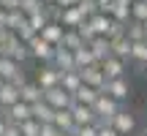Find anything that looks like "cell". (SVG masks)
I'll list each match as a JSON object with an SVG mask.
<instances>
[{"instance_id": "cell-1", "label": "cell", "mask_w": 147, "mask_h": 136, "mask_svg": "<svg viewBox=\"0 0 147 136\" xmlns=\"http://www.w3.org/2000/svg\"><path fill=\"white\" fill-rule=\"evenodd\" d=\"M93 112H95V117H98V123H112L123 109H120V101H115L106 93H101L98 101H95V106H93Z\"/></svg>"}, {"instance_id": "cell-2", "label": "cell", "mask_w": 147, "mask_h": 136, "mask_svg": "<svg viewBox=\"0 0 147 136\" xmlns=\"http://www.w3.org/2000/svg\"><path fill=\"white\" fill-rule=\"evenodd\" d=\"M27 49H30V57L41 60V63H52V60H55V52H57V49H55L52 44H47L41 36L33 38V41L27 44Z\"/></svg>"}, {"instance_id": "cell-3", "label": "cell", "mask_w": 147, "mask_h": 136, "mask_svg": "<svg viewBox=\"0 0 147 136\" xmlns=\"http://www.w3.org/2000/svg\"><path fill=\"white\" fill-rule=\"evenodd\" d=\"M44 101H47L55 112H63V109H71L74 106V95H68L63 87H55V90H49V93H44Z\"/></svg>"}, {"instance_id": "cell-4", "label": "cell", "mask_w": 147, "mask_h": 136, "mask_svg": "<svg viewBox=\"0 0 147 136\" xmlns=\"http://www.w3.org/2000/svg\"><path fill=\"white\" fill-rule=\"evenodd\" d=\"M79 76H82V82L87 84V87H93V90H98V93H104V87H106V76H104V71H101V63L84 68V71H79Z\"/></svg>"}, {"instance_id": "cell-5", "label": "cell", "mask_w": 147, "mask_h": 136, "mask_svg": "<svg viewBox=\"0 0 147 136\" xmlns=\"http://www.w3.org/2000/svg\"><path fill=\"white\" fill-rule=\"evenodd\" d=\"M36 84L44 90V93H49V90L60 87V71H57L55 65H47V68H41V71L36 73Z\"/></svg>"}, {"instance_id": "cell-6", "label": "cell", "mask_w": 147, "mask_h": 136, "mask_svg": "<svg viewBox=\"0 0 147 136\" xmlns=\"http://www.w3.org/2000/svg\"><path fill=\"white\" fill-rule=\"evenodd\" d=\"M3 117L11 123V125H22V123H27V120H33V106H27L25 101H19L16 106H11V109H5L3 112Z\"/></svg>"}, {"instance_id": "cell-7", "label": "cell", "mask_w": 147, "mask_h": 136, "mask_svg": "<svg viewBox=\"0 0 147 136\" xmlns=\"http://www.w3.org/2000/svg\"><path fill=\"white\" fill-rule=\"evenodd\" d=\"M101 71H104V76H106V82H115V79H123V73H125V60H120V57H106L104 63H101Z\"/></svg>"}, {"instance_id": "cell-8", "label": "cell", "mask_w": 147, "mask_h": 136, "mask_svg": "<svg viewBox=\"0 0 147 136\" xmlns=\"http://www.w3.org/2000/svg\"><path fill=\"white\" fill-rule=\"evenodd\" d=\"M57 22L65 27V30H79L87 19L82 16V11H79V8H60V19Z\"/></svg>"}, {"instance_id": "cell-9", "label": "cell", "mask_w": 147, "mask_h": 136, "mask_svg": "<svg viewBox=\"0 0 147 136\" xmlns=\"http://www.w3.org/2000/svg\"><path fill=\"white\" fill-rule=\"evenodd\" d=\"M71 112H74V120H76V128L98 125V117H95L93 106H79V104H74V106H71Z\"/></svg>"}, {"instance_id": "cell-10", "label": "cell", "mask_w": 147, "mask_h": 136, "mask_svg": "<svg viewBox=\"0 0 147 136\" xmlns=\"http://www.w3.org/2000/svg\"><path fill=\"white\" fill-rule=\"evenodd\" d=\"M19 101H22V90L16 87V84L5 82V84H3V90H0V106H3V112H5V109H11V106H16Z\"/></svg>"}, {"instance_id": "cell-11", "label": "cell", "mask_w": 147, "mask_h": 136, "mask_svg": "<svg viewBox=\"0 0 147 136\" xmlns=\"http://www.w3.org/2000/svg\"><path fill=\"white\" fill-rule=\"evenodd\" d=\"M55 68H57L60 73H68V71H76V60H74V52H68V49L57 46V52H55Z\"/></svg>"}, {"instance_id": "cell-12", "label": "cell", "mask_w": 147, "mask_h": 136, "mask_svg": "<svg viewBox=\"0 0 147 136\" xmlns=\"http://www.w3.org/2000/svg\"><path fill=\"white\" fill-rule=\"evenodd\" d=\"M63 36H65V27L60 25V22H49V25L41 30V38H44L47 44H52L55 49H57L60 44H63Z\"/></svg>"}, {"instance_id": "cell-13", "label": "cell", "mask_w": 147, "mask_h": 136, "mask_svg": "<svg viewBox=\"0 0 147 136\" xmlns=\"http://www.w3.org/2000/svg\"><path fill=\"white\" fill-rule=\"evenodd\" d=\"M87 46H90V52L95 55V60H98V63H104L106 57H112V44H109V38H104V36L93 38Z\"/></svg>"}, {"instance_id": "cell-14", "label": "cell", "mask_w": 147, "mask_h": 136, "mask_svg": "<svg viewBox=\"0 0 147 136\" xmlns=\"http://www.w3.org/2000/svg\"><path fill=\"white\" fill-rule=\"evenodd\" d=\"M104 93L109 95V98H115V101H125L128 93H131V87H128L125 79H115V82H106Z\"/></svg>"}, {"instance_id": "cell-15", "label": "cell", "mask_w": 147, "mask_h": 136, "mask_svg": "<svg viewBox=\"0 0 147 136\" xmlns=\"http://www.w3.org/2000/svg\"><path fill=\"white\" fill-rule=\"evenodd\" d=\"M112 128H115L120 136H125V133H131L134 128H136V120H134V114H128V112H120V114L115 117V120L109 123Z\"/></svg>"}, {"instance_id": "cell-16", "label": "cell", "mask_w": 147, "mask_h": 136, "mask_svg": "<svg viewBox=\"0 0 147 136\" xmlns=\"http://www.w3.org/2000/svg\"><path fill=\"white\" fill-rule=\"evenodd\" d=\"M82 76H79V71H68V73H60V87L65 90L68 95H76L79 87H82Z\"/></svg>"}, {"instance_id": "cell-17", "label": "cell", "mask_w": 147, "mask_h": 136, "mask_svg": "<svg viewBox=\"0 0 147 136\" xmlns=\"http://www.w3.org/2000/svg\"><path fill=\"white\" fill-rule=\"evenodd\" d=\"M55 125H57L60 133H74L76 131V120H74V112L71 109H63L55 114Z\"/></svg>"}, {"instance_id": "cell-18", "label": "cell", "mask_w": 147, "mask_h": 136, "mask_svg": "<svg viewBox=\"0 0 147 136\" xmlns=\"http://www.w3.org/2000/svg\"><path fill=\"white\" fill-rule=\"evenodd\" d=\"M55 114H57V112H55L52 106L47 104V101H41V104L33 106V120L41 123V125H49V123H55Z\"/></svg>"}, {"instance_id": "cell-19", "label": "cell", "mask_w": 147, "mask_h": 136, "mask_svg": "<svg viewBox=\"0 0 147 136\" xmlns=\"http://www.w3.org/2000/svg\"><path fill=\"white\" fill-rule=\"evenodd\" d=\"M22 101H25L27 106H36V104H41V101H44V90L38 87L36 82H27L25 87H22Z\"/></svg>"}, {"instance_id": "cell-20", "label": "cell", "mask_w": 147, "mask_h": 136, "mask_svg": "<svg viewBox=\"0 0 147 136\" xmlns=\"http://www.w3.org/2000/svg\"><path fill=\"white\" fill-rule=\"evenodd\" d=\"M19 73H22V71H19V63H16V60L0 57V79H3V82H14Z\"/></svg>"}, {"instance_id": "cell-21", "label": "cell", "mask_w": 147, "mask_h": 136, "mask_svg": "<svg viewBox=\"0 0 147 136\" xmlns=\"http://www.w3.org/2000/svg\"><path fill=\"white\" fill-rule=\"evenodd\" d=\"M90 25H93V30H95V36H109V30H112V25H115V19L112 16H106V14H95V16H90Z\"/></svg>"}, {"instance_id": "cell-22", "label": "cell", "mask_w": 147, "mask_h": 136, "mask_svg": "<svg viewBox=\"0 0 147 136\" xmlns=\"http://www.w3.org/2000/svg\"><path fill=\"white\" fill-rule=\"evenodd\" d=\"M98 90H93V87H87V84H82L79 87V93L74 95V104H79V106H95V101H98Z\"/></svg>"}, {"instance_id": "cell-23", "label": "cell", "mask_w": 147, "mask_h": 136, "mask_svg": "<svg viewBox=\"0 0 147 136\" xmlns=\"http://www.w3.org/2000/svg\"><path fill=\"white\" fill-rule=\"evenodd\" d=\"M74 60H76V71H84V68H90V65H98V60L90 52V46H82L79 52H74Z\"/></svg>"}, {"instance_id": "cell-24", "label": "cell", "mask_w": 147, "mask_h": 136, "mask_svg": "<svg viewBox=\"0 0 147 136\" xmlns=\"http://www.w3.org/2000/svg\"><path fill=\"white\" fill-rule=\"evenodd\" d=\"M63 49H68V52H79L82 46H87V44L82 41V36H79L76 30H65V36H63V44H60Z\"/></svg>"}, {"instance_id": "cell-25", "label": "cell", "mask_w": 147, "mask_h": 136, "mask_svg": "<svg viewBox=\"0 0 147 136\" xmlns=\"http://www.w3.org/2000/svg\"><path fill=\"white\" fill-rule=\"evenodd\" d=\"M125 38L131 44H139V41H147V33H144V25L139 22H128L125 25Z\"/></svg>"}, {"instance_id": "cell-26", "label": "cell", "mask_w": 147, "mask_h": 136, "mask_svg": "<svg viewBox=\"0 0 147 136\" xmlns=\"http://www.w3.org/2000/svg\"><path fill=\"white\" fill-rule=\"evenodd\" d=\"M19 11L25 16H36L41 11H47V3L44 0H19Z\"/></svg>"}, {"instance_id": "cell-27", "label": "cell", "mask_w": 147, "mask_h": 136, "mask_svg": "<svg viewBox=\"0 0 147 136\" xmlns=\"http://www.w3.org/2000/svg\"><path fill=\"white\" fill-rule=\"evenodd\" d=\"M131 49H134V44L128 41V38H120V41L112 44V55L120 57V60H131Z\"/></svg>"}, {"instance_id": "cell-28", "label": "cell", "mask_w": 147, "mask_h": 136, "mask_svg": "<svg viewBox=\"0 0 147 136\" xmlns=\"http://www.w3.org/2000/svg\"><path fill=\"white\" fill-rule=\"evenodd\" d=\"M131 22L147 25V0H136V3L131 5Z\"/></svg>"}, {"instance_id": "cell-29", "label": "cell", "mask_w": 147, "mask_h": 136, "mask_svg": "<svg viewBox=\"0 0 147 136\" xmlns=\"http://www.w3.org/2000/svg\"><path fill=\"white\" fill-rule=\"evenodd\" d=\"M115 3H117V0H115ZM112 19L120 22V25H128V22H131V5L117 3V5H115V14H112Z\"/></svg>"}, {"instance_id": "cell-30", "label": "cell", "mask_w": 147, "mask_h": 136, "mask_svg": "<svg viewBox=\"0 0 147 136\" xmlns=\"http://www.w3.org/2000/svg\"><path fill=\"white\" fill-rule=\"evenodd\" d=\"M25 19H27V16L22 14V11H11V14H8V19H5V30L16 33L22 25H25Z\"/></svg>"}, {"instance_id": "cell-31", "label": "cell", "mask_w": 147, "mask_h": 136, "mask_svg": "<svg viewBox=\"0 0 147 136\" xmlns=\"http://www.w3.org/2000/svg\"><path fill=\"white\" fill-rule=\"evenodd\" d=\"M131 60H134V63H139V65L147 63V41L134 44V49H131Z\"/></svg>"}, {"instance_id": "cell-32", "label": "cell", "mask_w": 147, "mask_h": 136, "mask_svg": "<svg viewBox=\"0 0 147 136\" xmlns=\"http://www.w3.org/2000/svg\"><path fill=\"white\" fill-rule=\"evenodd\" d=\"M76 8L82 11V16H84V19H90V16H95V14H98V3H95V0H82Z\"/></svg>"}, {"instance_id": "cell-33", "label": "cell", "mask_w": 147, "mask_h": 136, "mask_svg": "<svg viewBox=\"0 0 147 136\" xmlns=\"http://www.w3.org/2000/svg\"><path fill=\"white\" fill-rule=\"evenodd\" d=\"M19 131H22V136H41V123L27 120V123H22V125H19Z\"/></svg>"}, {"instance_id": "cell-34", "label": "cell", "mask_w": 147, "mask_h": 136, "mask_svg": "<svg viewBox=\"0 0 147 136\" xmlns=\"http://www.w3.org/2000/svg\"><path fill=\"white\" fill-rule=\"evenodd\" d=\"M76 33H79V36H82V41H84V44H90V41H93V38H98V36H95V30H93V25H90V19L84 22V25L79 27Z\"/></svg>"}, {"instance_id": "cell-35", "label": "cell", "mask_w": 147, "mask_h": 136, "mask_svg": "<svg viewBox=\"0 0 147 136\" xmlns=\"http://www.w3.org/2000/svg\"><path fill=\"white\" fill-rule=\"evenodd\" d=\"M74 136H98V125H84V128H76Z\"/></svg>"}, {"instance_id": "cell-36", "label": "cell", "mask_w": 147, "mask_h": 136, "mask_svg": "<svg viewBox=\"0 0 147 136\" xmlns=\"http://www.w3.org/2000/svg\"><path fill=\"white\" fill-rule=\"evenodd\" d=\"M98 136H120L109 123H98Z\"/></svg>"}, {"instance_id": "cell-37", "label": "cell", "mask_w": 147, "mask_h": 136, "mask_svg": "<svg viewBox=\"0 0 147 136\" xmlns=\"http://www.w3.org/2000/svg\"><path fill=\"white\" fill-rule=\"evenodd\" d=\"M41 136H63V133L57 131L55 123H49V125H41Z\"/></svg>"}, {"instance_id": "cell-38", "label": "cell", "mask_w": 147, "mask_h": 136, "mask_svg": "<svg viewBox=\"0 0 147 136\" xmlns=\"http://www.w3.org/2000/svg\"><path fill=\"white\" fill-rule=\"evenodd\" d=\"M0 8L8 11V14L11 11H19V0H0Z\"/></svg>"}, {"instance_id": "cell-39", "label": "cell", "mask_w": 147, "mask_h": 136, "mask_svg": "<svg viewBox=\"0 0 147 136\" xmlns=\"http://www.w3.org/2000/svg\"><path fill=\"white\" fill-rule=\"evenodd\" d=\"M82 0H57V8H76Z\"/></svg>"}, {"instance_id": "cell-40", "label": "cell", "mask_w": 147, "mask_h": 136, "mask_svg": "<svg viewBox=\"0 0 147 136\" xmlns=\"http://www.w3.org/2000/svg\"><path fill=\"white\" fill-rule=\"evenodd\" d=\"M3 136H22V131H19V125H8V131Z\"/></svg>"}, {"instance_id": "cell-41", "label": "cell", "mask_w": 147, "mask_h": 136, "mask_svg": "<svg viewBox=\"0 0 147 136\" xmlns=\"http://www.w3.org/2000/svg\"><path fill=\"white\" fill-rule=\"evenodd\" d=\"M8 125H11V123H8V120H5V117H0V136H3L5 131H8Z\"/></svg>"}, {"instance_id": "cell-42", "label": "cell", "mask_w": 147, "mask_h": 136, "mask_svg": "<svg viewBox=\"0 0 147 136\" xmlns=\"http://www.w3.org/2000/svg\"><path fill=\"white\" fill-rule=\"evenodd\" d=\"M3 84H5V82H3V79H0V90H3Z\"/></svg>"}, {"instance_id": "cell-43", "label": "cell", "mask_w": 147, "mask_h": 136, "mask_svg": "<svg viewBox=\"0 0 147 136\" xmlns=\"http://www.w3.org/2000/svg\"><path fill=\"white\" fill-rule=\"evenodd\" d=\"M0 117H3V106H0Z\"/></svg>"}, {"instance_id": "cell-44", "label": "cell", "mask_w": 147, "mask_h": 136, "mask_svg": "<svg viewBox=\"0 0 147 136\" xmlns=\"http://www.w3.org/2000/svg\"><path fill=\"white\" fill-rule=\"evenodd\" d=\"M63 136H74V133H63Z\"/></svg>"}, {"instance_id": "cell-45", "label": "cell", "mask_w": 147, "mask_h": 136, "mask_svg": "<svg viewBox=\"0 0 147 136\" xmlns=\"http://www.w3.org/2000/svg\"><path fill=\"white\" fill-rule=\"evenodd\" d=\"M144 71H147V63H144Z\"/></svg>"}, {"instance_id": "cell-46", "label": "cell", "mask_w": 147, "mask_h": 136, "mask_svg": "<svg viewBox=\"0 0 147 136\" xmlns=\"http://www.w3.org/2000/svg\"><path fill=\"white\" fill-rule=\"evenodd\" d=\"M144 33H147V25H144Z\"/></svg>"}, {"instance_id": "cell-47", "label": "cell", "mask_w": 147, "mask_h": 136, "mask_svg": "<svg viewBox=\"0 0 147 136\" xmlns=\"http://www.w3.org/2000/svg\"><path fill=\"white\" fill-rule=\"evenodd\" d=\"M144 136H147V133H144Z\"/></svg>"}]
</instances>
